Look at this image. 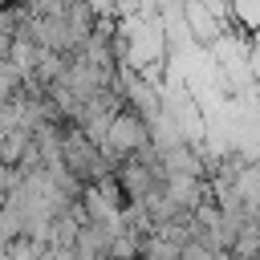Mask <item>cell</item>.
<instances>
[{
  "label": "cell",
  "mask_w": 260,
  "mask_h": 260,
  "mask_svg": "<svg viewBox=\"0 0 260 260\" xmlns=\"http://www.w3.org/2000/svg\"><path fill=\"white\" fill-rule=\"evenodd\" d=\"M61 162H65V171L81 183V187H89V183H98L102 175H110L118 162L102 150V142H93L77 122H65V130H61Z\"/></svg>",
  "instance_id": "obj_1"
},
{
  "label": "cell",
  "mask_w": 260,
  "mask_h": 260,
  "mask_svg": "<svg viewBox=\"0 0 260 260\" xmlns=\"http://www.w3.org/2000/svg\"><path fill=\"white\" fill-rule=\"evenodd\" d=\"M146 146H150V122H146L138 110L122 106V110L114 114L110 130L102 134V150H106L114 162H122V158H130V154H138V150H146Z\"/></svg>",
  "instance_id": "obj_2"
},
{
  "label": "cell",
  "mask_w": 260,
  "mask_h": 260,
  "mask_svg": "<svg viewBox=\"0 0 260 260\" xmlns=\"http://www.w3.org/2000/svg\"><path fill=\"white\" fill-rule=\"evenodd\" d=\"M28 150H32V130H24V126H12L0 138V162L4 167H20L28 158Z\"/></svg>",
  "instance_id": "obj_3"
},
{
  "label": "cell",
  "mask_w": 260,
  "mask_h": 260,
  "mask_svg": "<svg viewBox=\"0 0 260 260\" xmlns=\"http://www.w3.org/2000/svg\"><path fill=\"white\" fill-rule=\"evenodd\" d=\"M179 260H215V252H211L207 244H199V240H187V244L179 248Z\"/></svg>",
  "instance_id": "obj_4"
},
{
  "label": "cell",
  "mask_w": 260,
  "mask_h": 260,
  "mask_svg": "<svg viewBox=\"0 0 260 260\" xmlns=\"http://www.w3.org/2000/svg\"><path fill=\"white\" fill-rule=\"evenodd\" d=\"M215 260H244V256H236V252H219Z\"/></svg>",
  "instance_id": "obj_5"
},
{
  "label": "cell",
  "mask_w": 260,
  "mask_h": 260,
  "mask_svg": "<svg viewBox=\"0 0 260 260\" xmlns=\"http://www.w3.org/2000/svg\"><path fill=\"white\" fill-rule=\"evenodd\" d=\"M256 77H260V53H256Z\"/></svg>",
  "instance_id": "obj_6"
},
{
  "label": "cell",
  "mask_w": 260,
  "mask_h": 260,
  "mask_svg": "<svg viewBox=\"0 0 260 260\" xmlns=\"http://www.w3.org/2000/svg\"><path fill=\"white\" fill-rule=\"evenodd\" d=\"M4 4H16V0H0V8H4Z\"/></svg>",
  "instance_id": "obj_7"
}]
</instances>
